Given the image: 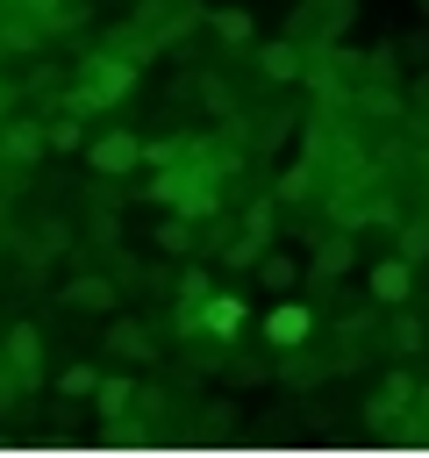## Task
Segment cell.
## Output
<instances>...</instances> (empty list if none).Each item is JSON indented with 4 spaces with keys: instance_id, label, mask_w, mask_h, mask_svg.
<instances>
[{
    "instance_id": "obj_24",
    "label": "cell",
    "mask_w": 429,
    "mask_h": 458,
    "mask_svg": "<svg viewBox=\"0 0 429 458\" xmlns=\"http://www.w3.org/2000/svg\"><path fill=\"white\" fill-rule=\"evenodd\" d=\"M408 57H415V64H429V29H415V36H408Z\"/></svg>"
},
{
    "instance_id": "obj_20",
    "label": "cell",
    "mask_w": 429,
    "mask_h": 458,
    "mask_svg": "<svg viewBox=\"0 0 429 458\" xmlns=\"http://www.w3.org/2000/svg\"><path fill=\"white\" fill-rule=\"evenodd\" d=\"M293 129V114H265L257 122V136H250V150H279V136Z\"/></svg>"
},
{
    "instance_id": "obj_25",
    "label": "cell",
    "mask_w": 429,
    "mask_h": 458,
    "mask_svg": "<svg viewBox=\"0 0 429 458\" xmlns=\"http://www.w3.org/2000/svg\"><path fill=\"white\" fill-rule=\"evenodd\" d=\"M415 100H429V72H422V79H415Z\"/></svg>"
},
{
    "instance_id": "obj_5",
    "label": "cell",
    "mask_w": 429,
    "mask_h": 458,
    "mask_svg": "<svg viewBox=\"0 0 429 458\" xmlns=\"http://www.w3.org/2000/svg\"><path fill=\"white\" fill-rule=\"evenodd\" d=\"M307 329H315V315H307V301H279V308L265 315V344H279V351H293V344H307Z\"/></svg>"
},
{
    "instance_id": "obj_15",
    "label": "cell",
    "mask_w": 429,
    "mask_h": 458,
    "mask_svg": "<svg viewBox=\"0 0 429 458\" xmlns=\"http://www.w3.org/2000/svg\"><path fill=\"white\" fill-rule=\"evenodd\" d=\"M200 100H207V114L236 122V93H229V79H222V72H200Z\"/></svg>"
},
{
    "instance_id": "obj_1",
    "label": "cell",
    "mask_w": 429,
    "mask_h": 458,
    "mask_svg": "<svg viewBox=\"0 0 429 458\" xmlns=\"http://www.w3.org/2000/svg\"><path fill=\"white\" fill-rule=\"evenodd\" d=\"M129 86H136V57H122V50H93V57L79 64V79L64 86V107H72V114H100V107H114Z\"/></svg>"
},
{
    "instance_id": "obj_19",
    "label": "cell",
    "mask_w": 429,
    "mask_h": 458,
    "mask_svg": "<svg viewBox=\"0 0 429 458\" xmlns=\"http://www.w3.org/2000/svg\"><path fill=\"white\" fill-rule=\"evenodd\" d=\"M393 57H400V43H372V50H365V72H372V79H393V72H400Z\"/></svg>"
},
{
    "instance_id": "obj_3",
    "label": "cell",
    "mask_w": 429,
    "mask_h": 458,
    "mask_svg": "<svg viewBox=\"0 0 429 458\" xmlns=\"http://www.w3.org/2000/svg\"><path fill=\"white\" fill-rule=\"evenodd\" d=\"M43 150H50V129H43L36 114L0 122V165H7V172H36V165H43Z\"/></svg>"
},
{
    "instance_id": "obj_9",
    "label": "cell",
    "mask_w": 429,
    "mask_h": 458,
    "mask_svg": "<svg viewBox=\"0 0 429 458\" xmlns=\"http://www.w3.org/2000/svg\"><path fill=\"white\" fill-rule=\"evenodd\" d=\"M243 315H250V308H243L236 293H207V301H200V329H207V336H236ZM200 329H193V336H200Z\"/></svg>"
},
{
    "instance_id": "obj_16",
    "label": "cell",
    "mask_w": 429,
    "mask_h": 458,
    "mask_svg": "<svg viewBox=\"0 0 429 458\" xmlns=\"http://www.w3.org/2000/svg\"><path fill=\"white\" fill-rule=\"evenodd\" d=\"M272 193H279V200H307V193H315V165H286V172L272 179Z\"/></svg>"
},
{
    "instance_id": "obj_23",
    "label": "cell",
    "mask_w": 429,
    "mask_h": 458,
    "mask_svg": "<svg viewBox=\"0 0 429 458\" xmlns=\"http://www.w3.org/2000/svg\"><path fill=\"white\" fill-rule=\"evenodd\" d=\"M100 401H107V408H122V401H136V386H129L122 372H107V379H100Z\"/></svg>"
},
{
    "instance_id": "obj_10",
    "label": "cell",
    "mask_w": 429,
    "mask_h": 458,
    "mask_svg": "<svg viewBox=\"0 0 429 458\" xmlns=\"http://www.w3.org/2000/svg\"><path fill=\"white\" fill-rule=\"evenodd\" d=\"M64 301H72V308H93V315H114V286H107L100 272L72 279V286H64Z\"/></svg>"
},
{
    "instance_id": "obj_26",
    "label": "cell",
    "mask_w": 429,
    "mask_h": 458,
    "mask_svg": "<svg viewBox=\"0 0 429 458\" xmlns=\"http://www.w3.org/2000/svg\"><path fill=\"white\" fill-rule=\"evenodd\" d=\"M0 107H7V79H0Z\"/></svg>"
},
{
    "instance_id": "obj_11",
    "label": "cell",
    "mask_w": 429,
    "mask_h": 458,
    "mask_svg": "<svg viewBox=\"0 0 429 458\" xmlns=\"http://www.w3.org/2000/svg\"><path fill=\"white\" fill-rule=\"evenodd\" d=\"M107 344H114L122 358H150V336H143V322H136V315H122V308L107 315Z\"/></svg>"
},
{
    "instance_id": "obj_4",
    "label": "cell",
    "mask_w": 429,
    "mask_h": 458,
    "mask_svg": "<svg viewBox=\"0 0 429 458\" xmlns=\"http://www.w3.org/2000/svg\"><path fill=\"white\" fill-rule=\"evenodd\" d=\"M0 351H7V365L21 372V386H36V372H43V329H36V322H7Z\"/></svg>"
},
{
    "instance_id": "obj_21",
    "label": "cell",
    "mask_w": 429,
    "mask_h": 458,
    "mask_svg": "<svg viewBox=\"0 0 429 458\" xmlns=\"http://www.w3.org/2000/svg\"><path fill=\"white\" fill-rule=\"evenodd\" d=\"M400 258H429V222H400Z\"/></svg>"
},
{
    "instance_id": "obj_27",
    "label": "cell",
    "mask_w": 429,
    "mask_h": 458,
    "mask_svg": "<svg viewBox=\"0 0 429 458\" xmlns=\"http://www.w3.org/2000/svg\"><path fill=\"white\" fill-rule=\"evenodd\" d=\"M415 7H422V14H429V0H415Z\"/></svg>"
},
{
    "instance_id": "obj_12",
    "label": "cell",
    "mask_w": 429,
    "mask_h": 458,
    "mask_svg": "<svg viewBox=\"0 0 429 458\" xmlns=\"http://www.w3.org/2000/svg\"><path fill=\"white\" fill-rule=\"evenodd\" d=\"M257 279H265V286H272V293H293V286H300V279H307V272H300V265H293V258H286V250H265V258H257Z\"/></svg>"
},
{
    "instance_id": "obj_2",
    "label": "cell",
    "mask_w": 429,
    "mask_h": 458,
    "mask_svg": "<svg viewBox=\"0 0 429 458\" xmlns=\"http://www.w3.org/2000/svg\"><path fill=\"white\" fill-rule=\"evenodd\" d=\"M86 165H93L100 179H122V172L143 165V136H136V129H100V136H86Z\"/></svg>"
},
{
    "instance_id": "obj_14",
    "label": "cell",
    "mask_w": 429,
    "mask_h": 458,
    "mask_svg": "<svg viewBox=\"0 0 429 458\" xmlns=\"http://www.w3.org/2000/svg\"><path fill=\"white\" fill-rule=\"evenodd\" d=\"M43 129H50V150H86V129H79V114H72V107H64V114L50 107V114H43Z\"/></svg>"
},
{
    "instance_id": "obj_8",
    "label": "cell",
    "mask_w": 429,
    "mask_h": 458,
    "mask_svg": "<svg viewBox=\"0 0 429 458\" xmlns=\"http://www.w3.org/2000/svg\"><path fill=\"white\" fill-rule=\"evenodd\" d=\"M408 286H415V258H379V265H372V301H379V308H400Z\"/></svg>"
},
{
    "instance_id": "obj_6",
    "label": "cell",
    "mask_w": 429,
    "mask_h": 458,
    "mask_svg": "<svg viewBox=\"0 0 429 458\" xmlns=\"http://www.w3.org/2000/svg\"><path fill=\"white\" fill-rule=\"evenodd\" d=\"M257 72H265V79H300V72H307V43H300V36L257 43Z\"/></svg>"
},
{
    "instance_id": "obj_22",
    "label": "cell",
    "mask_w": 429,
    "mask_h": 458,
    "mask_svg": "<svg viewBox=\"0 0 429 458\" xmlns=\"http://www.w3.org/2000/svg\"><path fill=\"white\" fill-rule=\"evenodd\" d=\"M57 386H64V394H100V372H93V365H72Z\"/></svg>"
},
{
    "instance_id": "obj_13",
    "label": "cell",
    "mask_w": 429,
    "mask_h": 458,
    "mask_svg": "<svg viewBox=\"0 0 429 458\" xmlns=\"http://www.w3.org/2000/svg\"><path fill=\"white\" fill-rule=\"evenodd\" d=\"M207 29L222 43H250V7H207Z\"/></svg>"
},
{
    "instance_id": "obj_17",
    "label": "cell",
    "mask_w": 429,
    "mask_h": 458,
    "mask_svg": "<svg viewBox=\"0 0 429 458\" xmlns=\"http://www.w3.org/2000/svg\"><path fill=\"white\" fill-rule=\"evenodd\" d=\"M157 243H164V250H193V215H179V208H172V215H164V229H157Z\"/></svg>"
},
{
    "instance_id": "obj_18",
    "label": "cell",
    "mask_w": 429,
    "mask_h": 458,
    "mask_svg": "<svg viewBox=\"0 0 429 458\" xmlns=\"http://www.w3.org/2000/svg\"><path fill=\"white\" fill-rule=\"evenodd\" d=\"M393 351H422V315H408V308H393Z\"/></svg>"
},
{
    "instance_id": "obj_7",
    "label": "cell",
    "mask_w": 429,
    "mask_h": 458,
    "mask_svg": "<svg viewBox=\"0 0 429 458\" xmlns=\"http://www.w3.org/2000/svg\"><path fill=\"white\" fill-rule=\"evenodd\" d=\"M350 229H322V243H315V265H307V286H322V279H336V272H350Z\"/></svg>"
}]
</instances>
